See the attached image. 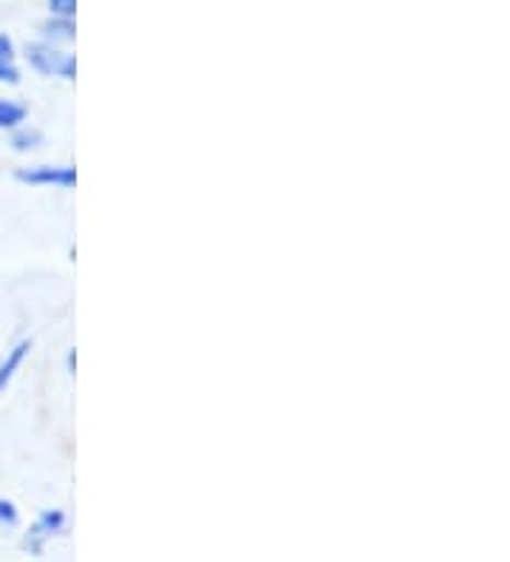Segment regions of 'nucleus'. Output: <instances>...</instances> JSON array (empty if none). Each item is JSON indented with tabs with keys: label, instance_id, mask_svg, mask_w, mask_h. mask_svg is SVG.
I'll use <instances>...</instances> for the list:
<instances>
[{
	"label": "nucleus",
	"instance_id": "obj_3",
	"mask_svg": "<svg viewBox=\"0 0 510 562\" xmlns=\"http://www.w3.org/2000/svg\"><path fill=\"white\" fill-rule=\"evenodd\" d=\"M14 179L32 188H75L77 171L75 165H26L14 171Z\"/></svg>",
	"mask_w": 510,
	"mask_h": 562
},
{
	"label": "nucleus",
	"instance_id": "obj_11",
	"mask_svg": "<svg viewBox=\"0 0 510 562\" xmlns=\"http://www.w3.org/2000/svg\"><path fill=\"white\" fill-rule=\"evenodd\" d=\"M18 82H21V66L0 60V86H18Z\"/></svg>",
	"mask_w": 510,
	"mask_h": 562
},
{
	"label": "nucleus",
	"instance_id": "obj_8",
	"mask_svg": "<svg viewBox=\"0 0 510 562\" xmlns=\"http://www.w3.org/2000/svg\"><path fill=\"white\" fill-rule=\"evenodd\" d=\"M18 522H21V508H18V503L9 501L7 494H0V526L14 528Z\"/></svg>",
	"mask_w": 510,
	"mask_h": 562
},
{
	"label": "nucleus",
	"instance_id": "obj_1",
	"mask_svg": "<svg viewBox=\"0 0 510 562\" xmlns=\"http://www.w3.org/2000/svg\"><path fill=\"white\" fill-rule=\"evenodd\" d=\"M23 57H26L29 69L37 71L43 77H57V80L71 82L77 77V57L66 48L48 46L43 41H32L23 46Z\"/></svg>",
	"mask_w": 510,
	"mask_h": 562
},
{
	"label": "nucleus",
	"instance_id": "obj_6",
	"mask_svg": "<svg viewBox=\"0 0 510 562\" xmlns=\"http://www.w3.org/2000/svg\"><path fill=\"white\" fill-rule=\"evenodd\" d=\"M29 117V109L12 97H0V131L21 128Z\"/></svg>",
	"mask_w": 510,
	"mask_h": 562
},
{
	"label": "nucleus",
	"instance_id": "obj_9",
	"mask_svg": "<svg viewBox=\"0 0 510 562\" xmlns=\"http://www.w3.org/2000/svg\"><path fill=\"white\" fill-rule=\"evenodd\" d=\"M46 7L52 18H68V21L77 18V0H46Z\"/></svg>",
	"mask_w": 510,
	"mask_h": 562
},
{
	"label": "nucleus",
	"instance_id": "obj_2",
	"mask_svg": "<svg viewBox=\"0 0 510 562\" xmlns=\"http://www.w3.org/2000/svg\"><path fill=\"white\" fill-rule=\"evenodd\" d=\"M66 512L60 508H46L37 515V520L29 526V531L23 535V549L32 557H43L46 546L52 542V537H60L66 531Z\"/></svg>",
	"mask_w": 510,
	"mask_h": 562
},
{
	"label": "nucleus",
	"instance_id": "obj_7",
	"mask_svg": "<svg viewBox=\"0 0 510 562\" xmlns=\"http://www.w3.org/2000/svg\"><path fill=\"white\" fill-rule=\"evenodd\" d=\"M9 145H12V151L18 154H29V151H37L43 145V134L34 125L23 123L21 128L12 131V137H9Z\"/></svg>",
	"mask_w": 510,
	"mask_h": 562
},
{
	"label": "nucleus",
	"instance_id": "obj_10",
	"mask_svg": "<svg viewBox=\"0 0 510 562\" xmlns=\"http://www.w3.org/2000/svg\"><path fill=\"white\" fill-rule=\"evenodd\" d=\"M18 57H21V48H18L14 37L7 35V32H0V60L18 63Z\"/></svg>",
	"mask_w": 510,
	"mask_h": 562
},
{
	"label": "nucleus",
	"instance_id": "obj_5",
	"mask_svg": "<svg viewBox=\"0 0 510 562\" xmlns=\"http://www.w3.org/2000/svg\"><path fill=\"white\" fill-rule=\"evenodd\" d=\"M29 352H32V338H21L14 344L12 350H7V356L0 358V395L9 390V384L14 381V375L21 372V367L26 363Z\"/></svg>",
	"mask_w": 510,
	"mask_h": 562
},
{
	"label": "nucleus",
	"instance_id": "obj_4",
	"mask_svg": "<svg viewBox=\"0 0 510 562\" xmlns=\"http://www.w3.org/2000/svg\"><path fill=\"white\" fill-rule=\"evenodd\" d=\"M75 37H77V23L68 21V18H52V14H48L46 21L41 23V29H37V41L57 48H66L68 43H75Z\"/></svg>",
	"mask_w": 510,
	"mask_h": 562
},
{
	"label": "nucleus",
	"instance_id": "obj_12",
	"mask_svg": "<svg viewBox=\"0 0 510 562\" xmlns=\"http://www.w3.org/2000/svg\"><path fill=\"white\" fill-rule=\"evenodd\" d=\"M75 370H77V352L68 350V375H75Z\"/></svg>",
	"mask_w": 510,
	"mask_h": 562
}]
</instances>
